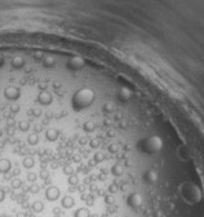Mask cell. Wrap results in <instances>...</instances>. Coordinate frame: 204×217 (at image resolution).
<instances>
[{"label":"cell","mask_w":204,"mask_h":217,"mask_svg":"<svg viewBox=\"0 0 204 217\" xmlns=\"http://www.w3.org/2000/svg\"><path fill=\"white\" fill-rule=\"evenodd\" d=\"M44 209H45V204H44V202L40 200V199H38V200H34L32 203H31V211H32L35 214L43 213Z\"/></svg>","instance_id":"6da1fadb"}]
</instances>
